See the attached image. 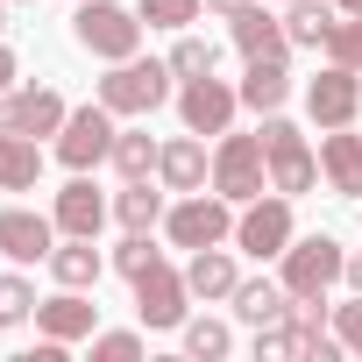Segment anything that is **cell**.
I'll return each instance as SVG.
<instances>
[{"label":"cell","instance_id":"obj_1","mask_svg":"<svg viewBox=\"0 0 362 362\" xmlns=\"http://www.w3.org/2000/svg\"><path fill=\"white\" fill-rule=\"evenodd\" d=\"M170 57L156 64V57H121V64H107V78H100V107H114L121 121H135V114H156L163 100H170Z\"/></svg>","mask_w":362,"mask_h":362},{"label":"cell","instance_id":"obj_2","mask_svg":"<svg viewBox=\"0 0 362 362\" xmlns=\"http://www.w3.org/2000/svg\"><path fill=\"white\" fill-rule=\"evenodd\" d=\"M142 15L135 8H121V0H78V15H71V36H78V50H93L100 64H121V57H135L142 50Z\"/></svg>","mask_w":362,"mask_h":362},{"label":"cell","instance_id":"obj_3","mask_svg":"<svg viewBox=\"0 0 362 362\" xmlns=\"http://www.w3.org/2000/svg\"><path fill=\"white\" fill-rule=\"evenodd\" d=\"M348 270V249L334 235H291V249L277 256V284L291 298H327V284Z\"/></svg>","mask_w":362,"mask_h":362},{"label":"cell","instance_id":"obj_4","mask_svg":"<svg viewBox=\"0 0 362 362\" xmlns=\"http://www.w3.org/2000/svg\"><path fill=\"white\" fill-rule=\"evenodd\" d=\"M214 192L221 199H235V206H249V199H263L270 192V156H263V135H221V149H214Z\"/></svg>","mask_w":362,"mask_h":362},{"label":"cell","instance_id":"obj_5","mask_svg":"<svg viewBox=\"0 0 362 362\" xmlns=\"http://www.w3.org/2000/svg\"><path fill=\"white\" fill-rule=\"evenodd\" d=\"M263 156H270V192H284V199H298V192H313L320 185V156L305 149V135L284 121V114H263Z\"/></svg>","mask_w":362,"mask_h":362},{"label":"cell","instance_id":"obj_6","mask_svg":"<svg viewBox=\"0 0 362 362\" xmlns=\"http://www.w3.org/2000/svg\"><path fill=\"white\" fill-rule=\"evenodd\" d=\"M114 121H121V114L100 107V100H93V107H71L64 128H57V163H64V170H100V163L114 156V135H121Z\"/></svg>","mask_w":362,"mask_h":362},{"label":"cell","instance_id":"obj_7","mask_svg":"<svg viewBox=\"0 0 362 362\" xmlns=\"http://www.w3.org/2000/svg\"><path fill=\"white\" fill-rule=\"evenodd\" d=\"M163 235L177 249H214V242H235V199L221 192H185L170 214H163Z\"/></svg>","mask_w":362,"mask_h":362},{"label":"cell","instance_id":"obj_8","mask_svg":"<svg viewBox=\"0 0 362 362\" xmlns=\"http://www.w3.org/2000/svg\"><path fill=\"white\" fill-rule=\"evenodd\" d=\"M291 199L284 192H263V199H249L242 214H235V249L242 256H256V263H277L284 249H291Z\"/></svg>","mask_w":362,"mask_h":362},{"label":"cell","instance_id":"obj_9","mask_svg":"<svg viewBox=\"0 0 362 362\" xmlns=\"http://www.w3.org/2000/svg\"><path fill=\"white\" fill-rule=\"evenodd\" d=\"M135 313H142V327H156V334L185 327V320H192V284H185V270L149 263V270L135 277Z\"/></svg>","mask_w":362,"mask_h":362},{"label":"cell","instance_id":"obj_10","mask_svg":"<svg viewBox=\"0 0 362 362\" xmlns=\"http://www.w3.org/2000/svg\"><path fill=\"white\" fill-rule=\"evenodd\" d=\"M235 107H242V86H228V78H185L177 86V121H185L192 135H228L235 128Z\"/></svg>","mask_w":362,"mask_h":362},{"label":"cell","instance_id":"obj_11","mask_svg":"<svg viewBox=\"0 0 362 362\" xmlns=\"http://www.w3.org/2000/svg\"><path fill=\"white\" fill-rule=\"evenodd\" d=\"M305 114L320 128H355V114H362V71L327 64L320 78H305Z\"/></svg>","mask_w":362,"mask_h":362},{"label":"cell","instance_id":"obj_12","mask_svg":"<svg viewBox=\"0 0 362 362\" xmlns=\"http://www.w3.org/2000/svg\"><path fill=\"white\" fill-rule=\"evenodd\" d=\"M156 185L163 192H206L214 185V156H206V135H170L163 149H156Z\"/></svg>","mask_w":362,"mask_h":362},{"label":"cell","instance_id":"obj_13","mask_svg":"<svg viewBox=\"0 0 362 362\" xmlns=\"http://www.w3.org/2000/svg\"><path fill=\"white\" fill-rule=\"evenodd\" d=\"M36 334L43 341H93L100 334V305L86 298V291H71V284H57V298H36Z\"/></svg>","mask_w":362,"mask_h":362},{"label":"cell","instance_id":"obj_14","mask_svg":"<svg viewBox=\"0 0 362 362\" xmlns=\"http://www.w3.org/2000/svg\"><path fill=\"white\" fill-rule=\"evenodd\" d=\"M50 249H57V221L50 214H29V206L0 214V256L8 263H50Z\"/></svg>","mask_w":362,"mask_h":362},{"label":"cell","instance_id":"obj_15","mask_svg":"<svg viewBox=\"0 0 362 362\" xmlns=\"http://www.w3.org/2000/svg\"><path fill=\"white\" fill-rule=\"evenodd\" d=\"M320 177L341 199H362V135L355 128H327L320 135Z\"/></svg>","mask_w":362,"mask_h":362},{"label":"cell","instance_id":"obj_16","mask_svg":"<svg viewBox=\"0 0 362 362\" xmlns=\"http://www.w3.org/2000/svg\"><path fill=\"white\" fill-rule=\"evenodd\" d=\"M185 284H192V298H206V305H228V298H235V284H242V270H235V249H228V242H214V249H192V263H185Z\"/></svg>","mask_w":362,"mask_h":362},{"label":"cell","instance_id":"obj_17","mask_svg":"<svg viewBox=\"0 0 362 362\" xmlns=\"http://www.w3.org/2000/svg\"><path fill=\"white\" fill-rule=\"evenodd\" d=\"M50 221H57V235H100V228H107V199L93 192V177H86V170H71V185L57 192Z\"/></svg>","mask_w":362,"mask_h":362},{"label":"cell","instance_id":"obj_18","mask_svg":"<svg viewBox=\"0 0 362 362\" xmlns=\"http://www.w3.org/2000/svg\"><path fill=\"white\" fill-rule=\"evenodd\" d=\"M228 36H235V50H242L249 64H256V57H291V36H284V22H277V15H263L256 0H249L242 15H228Z\"/></svg>","mask_w":362,"mask_h":362},{"label":"cell","instance_id":"obj_19","mask_svg":"<svg viewBox=\"0 0 362 362\" xmlns=\"http://www.w3.org/2000/svg\"><path fill=\"white\" fill-rule=\"evenodd\" d=\"M228 305H235V320H242V327H277V320H291V291H284V284H270V277H242Z\"/></svg>","mask_w":362,"mask_h":362},{"label":"cell","instance_id":"obj_20","mask_svg":"<svg viewBox=\"0 0 362 362\" xmlns=\"http://www.w3.org/2000/svg\"><path fill=\"white\" fill-rule=\"evenodd\" d=\"M36 177H43V149H36V135L0 128V192H36Z\"/></svg>","mask_w":362,"mask_h":362},{"label":"cell","instance_id":"obj_21","mask_svg":"<svg viewBox=\"0 0 362 362\" xmlns=\"http://www.w3.org/2000/svg\"><path fill=\"white\" fill-rule=\"evenodd\" d=\"M100 270H107V256L93 249V235H64V242L50 249V277H57V284H71V291L100 284Z\"/></svg>","mask_w":362,"mask_h":362},{"label":"cell","instance_id":"obj_22","mask_svg":"<svg viewBox=\"0 0 362 362\" xmlns=\"http://www.w3.org/2000/svg\"><path fill=\"white\" fill-rule=\"evenodd\" d=\"M284 100H291V71H284V57H256V64L242 71V107L277 114Z\"/></svg>","mask_w":362,"mask_h":362},{"label":"cell","instance_id":"obj_23","mask_svg":"<svg viewBox=\"0 0 362 362\" xmlns=\"http://www.w3.org/2000/svg\"><path fill=\"white\" fill-rule=\"evenodd\" d=\"M64 93H50V86H22L15 93V135H57L64 128Z\"/></svg>","mask_w":362,"mask_h":362},{"label":"cell","instance_id":"obj_24","mask_svg":"<svg viewBox=\"0 0 362 362\" xmlns=\"http://www.w3.org/2000/svg\"><path fill=\"white\" fill-rule=\"evenodd\" d=\"M334 8H320V0H284V36H291V50H327V36H334Z\"/></svg>","mask_w":362,"mask_h":362},{"label":"cell","instance_id":"obj_25","mask_svg":"<svg viewBox=\"0 0 362 362\" xmlns=\"http://www.w3.org/2000/svg\"><path fill=\"white\" fill-rule=\"evenodd\" d=\"M163 214H170V206H163V192H149V177H128V185L114 192V221H121L128 235H149Z\"/></svg>","mask_w":362,"mask_h":362},{"label":"cell","instance_id":"obj_26","mask_svg":"<svg viewBox=\"0 0 362 362\" xmlns=\"http://www.w3.org/2000/svg\"><path fill=\"white\" fill-rule=\"evenodd\" d=\"M177 341H185V355H192V362H221V355L235 348L228 320H185V327H177Z\"/></svg>","mask_w":362,"mask_h":362},{"label":"cell","instance_id":"obj_27","mask_svg":"<svg viewBox=\"0 0 362 362\" xmlns=\"http://www.w3.org/2000/svg\"><path fill=\"white\" fill-rule=\"evenodd\" d=\"M156 149H163V142H149L142 128H121V135H114V156H107V163H114L121 177H149V170H156Z\"/></svg>","mask_w":362,"mask_h":362},{"label":"cell","instance_id":"obj_28","mask_svg":"<svg viewBox=\"0 0 362 362\" xmlns=\"http://www.w3.org/2000/svg\"><path fill=\"white\" fill-rule=\"evenodd\" d=\"M135 15H142L149 29H192V22L206 15V0H135Z\"/></svg>","mask_w":362,"mask_h":362},{"label":"cell","instance_id":"obj_29","mask_svg":"<svg viewBox=\"0 0 362 362\" xmlns=\"http://www.w3.org/2000/svg\"><path fill=\"white\" fill-rule=\"evenodd\" d=\"M320 57H327V64H348V71H362V15H341Z\"/></svg>","mask_w":362,"mask_h":362},{"label":"cell","instance_id":"obj_30","mask_svg":"<svg viewBox=\"0 0 362 362\" xmlns=\"http://www.w3.org/2000/svg\"><path fill=\"white\" fill-rule=\"evenodd\" d=\"M36 320V284L29 277H0V327H22Z\"/></svg>","mask_w":362,"mask_h":362},{"label":"cell","instance_id":"obj_31","mask_svg":"<svg viewBox=\"0 0 362 362\" xmlns=\"http://www.w3.org/2000/svg\"><path fill=\"white\" fill-rule=\"evenodd\" d=\"M170 71H177V78H206V71H214V43H206V36H177Z\"/></svg>","mask_w":362,"mask_h":362},{"label":"cell","instance_id":"obj_32","mask_svg":"<svg viewBox=\"0 0 362 362\" xmlns=\"http://www.w3.org/2000/svg\"><path fill=\"white\" fill-rule=\"evenodd\" d=\"M149 263H163V249H149V235H128V242L114 249V270H121L128 284H135V277H142Z\"/></svg>","mask_w":362,"mask_h":362},{"label":"cell","instance_id":"obj_33","mask_svg":"<svg viewBox=\"0 0 362 362\" xmlns=\"http://www.w3.org/2000/svg\"><path fill=\"white\" fill-rule=\"evenodd\" d=\"M334 341H341L348 355H362V291H355L348 305H334Z\"/></svg>","mask_w":362,"mask_h":362},{"label":"cell","instance_id":"obj_34","mask_svg":"<svg viewBox=\"0 0 362 362\" xmlns=\"http://www.w3.org/2000/svg\"><path fill=\"white\" fill-rule=\"evenodd\" d=\"M93 355H107V362H135V355H142V334H128V327L93 334Z\"/></svg>","mask_w":362,"mask_h":362},{"label":"cell","instance_id":"obj_35","mask_svg":"<svg viewBox=\"0 0 362 362\" xmlns=\"http://www.w3.org/2000/svg\"><path fill=\"white\" fill-rule=\"evenodd\" d=\"M15 71H22V64H15V50H8V43H0V93H8V86H15Z\"/></svg>","mask_w":362,"mask_h":362},{"label":"cell","instance_id":"obj_36","mask_svg":"<svg viewBox=\"0 0 362 362\" xmlns=\"http://www.w3.org/2000/svg\"><path fill=\"white\" fill-rule=\"evenodd\" d=\"M242 8H249V0H206V15H221V22H228V15H242Z\"/></svg>","mask_w":362,"mask_h":362},{"label":"cell","instance_id":"obj_37","mask_svg":"<svg viewBox=\"0 0 362 362\" xmlns=\"http://www.w3.org/2000/svg\"><path fill=\"white\" fill-rule=\"evenodd\" d=\"M341 277H348V284H355V291H362V249H355V256H348V270H341Z\"/></svg>","mask_w":362,"mask_h":362},{"label":"cell","instance_id":"obj_38","mask_svg":"<svg viewBox=\"0 0 362 362\" xmlns=\"http://www.w3.org/2000/svg\"><path fill=\"white\" fill-rule=\"evenodd\" d=\"M341 15H362V0H341Z\"/></svg>","mask_w":362,"mask_h":362},{"label":"cell","instance_id":"obj_39","mask_svg":"<svg viewBox=\"0 0 362 362\" xmlns=\"http://www.w3.org/2000/svg\"><path fill=\"white\" fill-rule=\"evenodd\" d=\"M0 29H8V0H0Z\"/></svg>","mask_w":362,"mask_h":362}]
</instances>
